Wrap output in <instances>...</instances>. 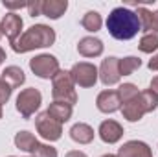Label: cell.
Masks as SVG:
<instances>
[{"label":"cell","mask_w":158,"mask_h":157,"mask_svg":"<svg viewBox=\"0 0 158 157\" xmlns=\"http://www.w3.org/2000/svg\"><path fill=\"white\" fill-rule=\"evenodd\" d=\"M107 30L109 34L118 41L132 39L142 28L138 15L129 7H114L107 17Z\"/></svg>","instance_id":"obj_1"},{"label":"cell","mask_w":158,"mask_h":157,"mask_svg":"<svg viewBox=\"0 0 158 157\" xmlns=\"http://www.w3.org/2000/svg\"><path fill=\"white\" fill-rule=\"evenodd\" d=\"M55 43V30L46 24H33L30 26L15 43H11L13 52L26 54L37 48H48Z\"/></svg>","instance_id":"obj_2"},{"label":"cell","mask_w":158,"mask_h":157,"mask_svg":"<svg viewBox=\"0 0 158 157\" xmlns=\"http://www.w3.org/2000/svg\"><path fill=\"white\" fill-rule=\"evenodd\" d=\"M52 96L53 102H64L74 107L77 104V92H76V83L70 76V70H59L52 79Z\"/></svg>","instance_id":"obj_3"},{"label":"cell","mask_w":158,"mask_h":157,"mask_svg":"<svg viewBox=\"0 0 158 157\" xmlns=\"http://www.w3.org/2000/svg\"><path fill=\"white\" fill-rule=\"evenodd\" d=\"M40 104H42V94H40V91L35 89V87H28V89H22V91L19 92L15 107H17V111L20 113V117L28 120V118H31L35 115V111L40 107Z\"/></svg>","instance_id":"obj_4"},{"label":"cell","mask_w":158,"mask_h":157,"mask_svg":"<svg viewBox=\"0 0 158 157\" xmlns=\"http://www.w3.org/2000/svg\"><path fill=\"white\" fill-rule=\"evenodd\" d=\"M30 69L31 72L42 79H53V76L61 70L59 69V59L52 54H40L30 59Z\"/></svg>","instance_id":"obj_5"},{"label":"cell","mask_w":158,"mask_h":157,"mask_svg":"<svg viewBox=\"0 0 158 157\" xmlns=\"http://www.w3.org/2000/svg\"><path fill=\"white\" fill-rule=\"evenodd\" d=\"M35 128H37L39 135L44 141L55 142V141H59L63 137V124H59L57 120H53L46 111L37 115V118H35Z\"/></svg>","instance_id":"obj_6"},{"label":"cell","mask_w":158,"mask_h":157,"mask_svg":"<svg viewBox=\"0 0 158 157\" xmlns=\"http://www.w3.org/2000/svg\"><path fill=\"white\" fill-rule=\"evenodd\" d=\"M70 76L74 79V83L79 85V87H94L98 78H99V72H98L96 65L81 61V63H76L70 69Z\"/></svg>","instance_id":"obj_7"},{"label":"cell","mask_w":158,"mask_h":157,"mask_svg":"<svg viewBox=\"0 0 158 157\" xmlns=\"http://www.w3.org/2000/svg\"><path fill=\"white\" fill-rule=\"evenodd\" d=\"M118 63H119V57H114V56L101 61V67L98 69V72H99V79H101V83L105 87H112V85L119 83L121 76H119Z\"/></svg>","instance_id":"obj_8"},{"label":"cell","mask_w":158,"mask_h":157,"mask_svg":"<svg viewBox=\"0 0 158 157\" xmlns=\"http://www.w3.org/2000/svg\"><path fill=\"white\" fill-rule=\"evenodd\" d=\"M22 26H24L22 17L17 15L15 11L6 13V17L0 20V30H2V34L9 39V43H15V41L22 35Z\"/></svg>","instance_id":"obj_9"},{"label":"cell","mask_w":158,"mask_h":157,"mask_svg":"<svg viewBox=\"0 0 158 157\" xmlns=\"http://www.w3.org/2000/svg\"><path fill=\"white\" fill-rule=\"evenodd\" d=\"M98 135H99V139L105 144H116V142L121 141V137H123V126L119 122H116V120H112V118L103 120L99 124Z\"/></svg>","instance_id":"obj_10"},{"label":"cell","mask_w":158,"mask_h":157,"mask_svg":"<svg viewBox=\"0 0 158 157\" xmlns=\"http://www.w3.org/2000/svg\"><path fill=\"white\" fill-rule=\"evenodd\" d=\"M96 107L101 111V113H116L118 109H121V100L118 96V91H101L96 98Z\"/></svg>","instance_id":"obj_11"},{"label":"cell","mask_w":158,"mask_h":157,"mask_svg":"<svg viewBox=\"0 0 158 157\" xmlns=\"http://www.w3.org/2000/svg\"><path fill=\"white\" fill-rule=\"evenodd\" d=\"M118 157H153V150L143 141H129L118 150Z\"/></svg>","instance_id":"obj_12"},{"label":"cell","mask_w":158,"mask_h":157,"mask_svg":"<svg viewBox=\"0 0 158 157\" xmlns=\"http://www.w3.org/2000/svg\"><path fill=\"white\" fill-rule=\"evenodd\" d=\"M103 41L98 37H83L77 43V52L83 57H99L103 54Z\"/></svg>","instance_id":"obj_13"},{"label":"cell","mask_w":158,"mask_h":157,"mask_svg":"<svg viewBox=\"0 0 158 157\" xmlns=\"http://www.w3.org/2000/svg\"><path fill=\"white\" fill-rule=\"evenodd\" d=\"M121 115H123L125 120H129V122H138V120L143 118L145 109H143V104H142L140 94H138L136 98H132V100L121 104Z\"/></svg>","instance_id":"obj_14"},{"label":"cell","mask_w":158,"mask_h":157,"mask_svg":"<svg viewBox=\"0 0 158 157\" xmlns=\"http://www.w3.org/2000/svg\"><path fill=\"white\" fill-rule=\"evenodd\" d=\"M94 129L92 126L85 124V122H77L70 128V139L77 144H90L94 141Z\"/></svg>","instance_id":"obj_15"},{"label":"cell","mask_w":158,"mask_h":157,"mask_svg":"<svg viewBox=\"0 0 158 157\" xmlns=\"http://www.w3.org/2000/svg\"><path fill=\"white\" fill-rule=\"evenodd\" d=\"M66 9H68L66 0H42V15L52 20L61 19Z\"/></svg>","instance_id":"obj_16"},{"label":"cell","mask_w":158,"mask_h":157,"mask_svg":"<svg viewBox=\"0 0 158 157\" xmlns=\"http://www.w3.org/2000/svg\"><path fill=\"white\" fill-rule=\"evenodd\" d=\"M46 113L53 120H57L59 124H64L72 118V105L64 104V102H52L46 109Z\"/></svg>","instance_id":"obj_17"},{"label":"cell","mask_w":158,"mask_h":157,"mask_svg":"<svg viewBox=\"0 0 158 157\" xmlns=\"http://www.w3.org/2000/svg\"><path fill=\"white\" fill-rule=\"evenodd\" d=\"M2 81H6L11 89H19L24 81H26V74L20 67L17 65H11V67H6L4 72H2Z\"/></svg>","instance_id":"obj_18"},{"label":"cell","mask_w":158,"mask_h":157,"mask_svg":"<svg viewBox=\"0 0 158 157\" xmlns=\"http://www.w3.org/2000/svg\"><path fill=\"white\" fill-rule=\"evenodd\" d=\"M15 146L19 148V150H22V152H28V154H31V150L35 148V144L39 142L37 139H35V135L33 133H30V131H19L17 135H15Z\"/></svg>","instance_id":"obj_19"},{"label":"cell","mask_w":158,"mask_h":157,"mask_svg":"<svg viewBox=\"0 0 158 157\" xmlns=\"http://www.w3.org/2000/svg\"><path fill=\"white\" fill-rule=\"evenodd\" d=\"M81 26H83L86 32L96 34V32L101 30V26H103V19H101V15H99L98 11H86V13L83 15V19H81Z\"/></svg>","instance_id":"obj_20"},{"label":"cell","mask_w":158,"mask_h":157,"mask_svg":"<svg viewBox=\"0 0 158 157\" xmlns=\"http://www.w3.org/2000/svg\"><path fill=\"white\" fill-rule=\"evenodd\" d=\"M118 67H119V76H131L142 67V59L136 57V56H127V57L119 59Z\"/></svg>","instance_id":"obj_21"},{"label":"cell","mask_w":158,"mask_h":157,"mask_svg":"<svg viewBox=\"0 0 158 157\" xmlns=\"http://www.w3.org/2000/svg\"><path fill=\"white\" fill-rule=\"evenodd\" d=\"M138 48H140V52H143V54H153V52H156L158 50V34H155V32L143 34L142 39H140V43H138Z\"/></svg>","instance_id":"obj_22"},{"label":"cell","mask_w":158,"mask_h":157,"mask_svg":"<svg viewBox=\"0 0 158 157\" xmlns=\"http://www.w3.org/2000/svg\"><path fill=\"white\" fill-rule=\"evenodd\" d=\"M138 94H140V91H138V87L134 83H123V85L118 87V96H119V100H121V104L136 98Z\"/></svg>","instance_id":"obj_23"},{"label":"cell","mask_w":158,"mask_h":157,"mask_svg":"<svg viewBox=\"0 0 158 157\" xmlns=\"http://www.w3.org/2000/svg\"><path fill=\"white\" fill-rule=\"evenodd\" d=\"M140 98H142V104H143V109H145V113H153V111L158 107V98H156V94H155V92H151L149 89L142 91V92H140Z\"/></svg>","instance_id":"obj_24"},{"label":"cell","mask_w":158,"mask_h":157,"mask_svg":"<svg viewBox=\"0 0 158 157\" xmlns=\"http://www.w3.org/2000/svg\"><path fill=\"white\" fill-rule=\"evenodd\" d=\"M57 150L53 148V146H50V144H40L37 142L35 144V148L31 150V157H57Z\"/></svg>","instance_id":"obj_25"},{"label":"cell","mask_w":158,"mask_h":157,"mask_svg":"<svg viewBox=\"0 0 158 157\" xmlns=\"http://www.w3.org/2000/svg\"><path fill=\"white\" fill-rule=\"evenodd\" d=\"M11 92H13V89H11L6 81H2V79H0V105L7 104V100L11 98Z\"/></svg>","instance_id":"obj_26"},{"label":"cell","mask_w":158,"mask_h":157,"mask_svg":"<svg viewBox=\"0 0 158 157\" xmlns=\"http://www.w3.org/2000/svg\"><path fill=\"white\" fill-rule=\"evenodd\" d=\"M28 13H30L31 17H39V15H42V0L30 2V4H28Z\"/></svg>","instance_id":"obj_27"},{"label":"cell","mask_w":158,"mask_h":157,"mask_svg":"<svg viewBox=\"0 0 158 157\" xmlns=\"http://www.w3.org/2000/svg\"><path fill=\"white\" fill-rule=\"evenodd\" d=\"M2 6L6 9H22V7L28 9V2H9V0H2Z\"/></svg>","instance_id":"obj_28"},{"label":"cell","mask_w":158,"mask_h":157,"mask_svg":"<svg viewBox=\"0 0 158 157\" xmlns=\"http://www.w3.org/2000/svg\"><path fill=\"white\" fill-rule=\"evenodd\" d=\"M147 67H149V70H155V72H158V52H156V54H153V57L149 59Z\"/></svg>","instance_id":"obj_29"},{"label":"cell","mask_w":158,"mask_h":157,"mask_svg":"<svg viewBox=\"0 0 158 157\" xmlns=\"http://www.w3.org/2000/svg\"><path fill=\"white\" fill-rule=\"evenodd\" d=\"M149 91L151 92H155L158 98V76H155V78L151 79V83H149Z\"/></svg>","instance_id":"obj_30"},{"label":"cell","mask_w":158,"mask_h":157,"mask_svg":"<svg viewBox=\"0 0 158 157\" xmlns=\"http://www.w3.org/2000/svg\"><path fill=\"white\" fill-rule=\"evenodd\" d=\"M64 157H88L85 152H79V150H72V152H68Z\"/></svg>","instance_id":"obj_31"},{"label":"cell","mask_w":158,"mask_h":157,"mask_svg":"<svg viewBox=\"0 0 158 157\" xmlns=\"http://www.w3.org/2000/svg\"><path fill=\"white\" fill-rule=\"evenodd\" d=\"M153 32L158 34V11H153Z\"/></svg>","instance_id":"obj_32"},{"label":"cell","mask_w":158,"mask_h":157,"mask_svg":"<svg viewBox=\"0 0 158 157\" xmlns=\"http://www.w3.org/2000/svg\"><path fill=\"white\" fill-rule=\"evenodd\" d=\"M4 61H6V52H4V50L0 48V65H2Z\"/></svg>","instance_id":"obj_33"},{"label":"cell","mask_w":158,"mask_h":157,"mask_svg":"<svg viewBox=\"0 0 158 157\" xmlns=\"http://www.w3.org/2000/svg\"><path fill=\"white\" fill-rule=\"evenodd\" d=\"M101 157H118V155H114V154H105V155H101Z\"/></svg>","instance_id":"obj_34"},{"label":"cell","mask_w":158,"mask_h":157,"mask_svg":"<svg viewBox=\"0 0 158 157\" xmlns=\"http://www.w3.org/2000/svg\"><path fill=\"white\" fill-rule=\"evenodd\" d=\"M4 117V111H2V105H0V118Z\"/></svg>","instance_id":"obj_35"},{"label":"cell","mask_w":158,"mask_h":157,"mask_svg":"<svg viewBox=\"0 0 158 157\" xmlns=\"http://www.w3.org/2000/svg\"><path fill=\"white\" fill-rule=\"evenodd\" d=\"M0 37H2V30H0Z\"/></svg>","instance_id":"obj_36"},{"label":"cell","mask_w":158,"mask_h":157,"mask_svg":"<svg viewBox=\"0 0 158 157\" xmlns=\"http://www.w3.org/2000/svg\"><path fill=\"white\" fill-rule=\"evenodd\" d=\"M9 157H15V155H9Z\"/></svg>","instance_id":"obj_37"}]
</instances>
